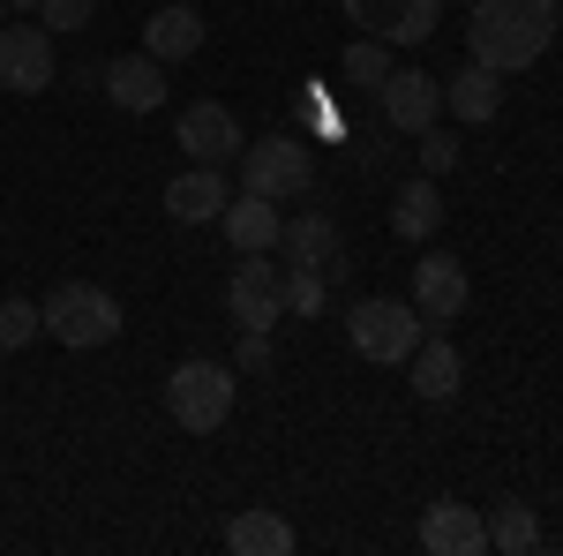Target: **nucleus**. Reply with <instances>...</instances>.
Returning <instances> with one entry per match:
<instances>
[{"label": "nucleus", "mask_w": 563, "mask_h": 556, "mask_svg": "<svg viewBox=\"0 0 563 556\" xmlns=\"http://www.w3.org/2000/svg\"><path fill=\"white\" fill-rule=\"evenodd\" d=\"M556 23H563V0H474L466 61L496 68V76H519L556 45Z\"/></svg>", "instance_id": "obj_1"}, {"label": "nucleus", "mask_w": 563, "mask_h": 556, "mask_svg": "<svg viewBox=\"0 0 563 556\" xmlns=\"http://www.w3.org/2000/svg\"><path fill=\"white\" fill-rule=\"evenodd\" d=\"M233 399H241V369H225V361H180L166 377V414L188 436H218L233 422Z\"/></svg>", "instance_id": "obj_2"}, {"label": "nucleus", "mask_w": 563, "mask_h": 556, "mask_svg": "<svg viewBox=\"0 0 563 556\" xmlns=\"http://www.w3.org/2000/svg\"><path fill=\"white\" fill-rule=\"evenodd\" d=\"M241 188L263 196V204H301L316 188L308 135H256V143H241Z\"/></svg>", "instance_id": "obj_3"}, {"label": "nucleus", "mask_w": 563, "mask_h": 556, "mask_svg": "<svg viewBox=\"0 0 563 556\" xmlns=\"http://www.w3.org/2000/svg\"><path fill=\"white\" fill-rule=\"evenodd\" d=\"M45 316V339L76 346V353H90V346L121 339V301L106 294V286H90V279H68V286H53V294L38 301Z\"/></svg>", "instance_id": "obj_4"}, {"label": "nucleus", "mask_w": 563, "mask_h": 556, "mask_svg": "<svg viewBox=\"0 0 563 556\" xmlns=\"http://www.w3.org/2000/svg\"><path fill=\"white\" fill-rule=\"evenodd\" d=\"M346 339H353V353H361V361H376V369H398V361L421 346V308H413V301H390V294L353 301Z\"/></svg>", "instance_id": "obj_5"}, {"label": "nucleus", "mask_w": 563, "mask_h": 556, "mask_svg": "<svg viewBox=\"0 0 563 556\" xmlns=\"http://www.w3.org/2000/svg\"><path fill=\"white\" fill-rule=\"evenodd\" d=\"M225 316H233V331H278L286 324V271L263 257H241L233 286H225Z\"/></svg>", "instance_id": "obj_6"}, {"label": "nucleus", "mask_w": 563, "mask_h": 556, "mask_svg": "<svg viewBox=\"0 0 563 556\" xmlns=\"http://www.w3.org/2000/svg\"><path fill=\"white\" fill-rule=\"evenodd\" d=\"M0 90H15V98L53 90V31L45 23H0Z\"/></svg>", "instance_id": "obj_7"}, {"label": "nucleus", "mask_w": 563, "mask_h": 556, "mask_svg": "<svg viewBox=\"0 0 563 556\" xmlns=\"http://www.w3.org/2000/svg\"><path fill=\"white\" fill-rule=\"evenodd\" d=\"M443 0H346V23H361V39L384 45H429Z\"/></svg>", "instance_id": "obj_8"}, {"label": "nucleus", "mask_w": 563, "mask_h": 556, "mask_svg": "<svg viewBox=\"0 0 563 556\" xmlns=\"http://www.w3.org/2000/svg\"><path fill=\"white\" fill-rule=\"evenodd\" d=\"M466 301H474V279H466V263L451 257V249H429V257L413 263V308L429 324H459Z\"/></svg>", "instance_id": "obj_9"}, {"label": "nucleus", "mask_w": 563, "mask_h": 556, "mask_svg": "<svg viewBox=\"0 0 563 556\" xmlns=\"http://www.w3.org/2000/svg\"><path fill=\"white\" fill-rule=\"evenodd\" d=\"M376 98H384V121L398 135H421L443 113V76H429V68H390Z\"/></svg>", "instance_id": "obj_10"}, {"label": "nucleus", "mask_w": 563, "mask_h": 556, "mask_svg": "<svg viewBox=\"0 0 563 556\" xmlns=\"http://www.w3.org/2000/svg\"><path fill=\"white\" fill-rule=\"evenodd\" d=\"M174 143L196 159V166H233L249 135H241V121H233L218 98H203V106H188V113H180V135H174Z\"/></svg>", "instance_id": "obj_11"}, {"label": "nucleus", "mask_w": 563, "mask_h": 556, "mask_svg": "<svg viewBox=\"0 0 563 556\" xmlns=\"http://www.w3.org/2000/svg\"><path fill=\"white\" fill-rule=\"evenodd\" d=\"M233 204V188H225V166H188L166 181V218L174 226H218V211Z\"/></svg>", "instance_id": "obj_12"}, {"label": "nucleus", "mask_w": 563, "mask_h": 556, "mask_svg": "<svg viewBox=\"0 0 563 556\" xmlns=\"http://www.w3.org/2000/svg\"><path fill=\"white\" fill-rule=\"evenodd\" d=\"M421 549L429 556H481L488 549V519L474 504H459V497H443L421 512Z\"/></svg>", "instance_id": "obj_13"}, {"label": "nucleus", "mask_w": 563, "mask_h": 556, "mask_svg": "<svg viewBox=\"0 0 563 556\" xmlns=\"http://www.w3.org/2000/svg\"><path fill=\"white\" fill-rule=\"evenodd\" d=\"M106 98H113L121 113H158V106H166V61H151V53L106 61Z\"/></svg>", "instance_id": "obj_14"}, {"label": "nucleus", "mask_w": 563, "mask_h": 556, "mask_svg": "<svg viewBox=\"0 0 563 556\" xmlns=\"http://www.w3.org/2000/svg\"><path fill=\"white\" fill-rule=\"evenodd\" d=\"M225 549H233V556H294V549H301V534H294V519H286V512L249 504V512L225 519Z\"/></svg>", "instance_id": "obj_15"}, {"label": "nucleus", "mask_w": 563, "mask_h": 556, "mask_svg": "<svg viewBox=\"0 0 563 556\" xmlns=\"http://www.w3.org/2000/svg\"><path fill=\"white\" fill-rule=\"evenodd\" d=\"M459 377H466V361H459V346L451 339H421L406 353V384L421 406H443V399H459Z\"/></svg>", "instance_id": "obj_16"}, {"label": "nucleus", "mask_w": 563, "mask_h": 556, "mask_svg": "<svg viewBox=\"0 0 563 556\" xmlns=\"http://www.w3.org/2000/svg\"><path fill=\"white\" fill-rule=\"evenodd\" d=\"M496 106H504V76H496V68L466 61L459 76H443V113H451V121L481 129V121H496Z\"/></svg>", "instance_id": "obj_17"}, {"label": "nucleus", "mask_w": 563, "mask_h": 556, "mask_svg": "<svg viewBox=\"0 0 563 556\" xmlns=\"http://www.w3.org/2000/svg\"><path fill=\"white\" fill-rule=\"evenodd\" d=\"M218 226H225V241H233V257H271L278 249V204H263V196H233L225 211H218Z\"/></svg>", "instance_id": "obj_18"}, {"label": "nucleus", "mask_w": 563, "mask_h": 556, "mask_svg": "<svg viewBox=\"0 0 563 556\" xmlns=\"http://www.w3.org/2000/svg\"><path fill=\"white\" fill-rule=\"evenodd\" d=\"M278 257L308 263V271H339V218H323V211L286 218V226H278Z\"/></svg>", "instance_id": "obj_19"}, {"label": "nucleus", "mask_w": 563, "mask_h": 556, "mask_svg": "<svg viewBox=\"0 0 563 556\" xmlns=\"http://www.w3.org/2000/svg\"><path fill=\"white\" fill-rule=\"evenodd\" d=\"M143 53L151 61H188V53H203V15L174 0V8H158L151 23H143Z\"/></svg>", "instance_id": "obj_20"}, {"label": "nucleus", "mask_w": 563, "mask_h": 556, "mask_svg": "<svg viewBox=\"0 0 563 556\" xmlns=\"http://www.w3.org/2000/svg\"><path fill=\"white\" fill-rule=\"evenodd\" d=\"M435 226H443V196H435L429 173H421V181L398 188V204H390V233H398V241H429Z\"/></svg>", "instance_id": "obj_21"}, {"label": "nucleus", "mask_w": 563, "mask_h": 556, "mask_svg": "<svg viewBox=\"0 0 563 556\" xmlns=\"http://www.w3.org/2000/svg\"><path fill=\"white\" fill-rule=\"evenodd\" d=\"M488 549H504V556L541 549V519H533V504H519V497H504V504L488 512Z\"/></svg>", "instance_id": "obj_22"}, {"label": "nucleus", "mask_w": 563, "mask_h": 556, "mask_svg": "<svg viewBox=\"0 0 563 556\" xmlns=\"http://www.w3.org/2000/svg\"><path fill=\"white\" fill-rule=\"evenodd\" d=\"M339 76H346L353 90H384V76H390V45H384V39H353V45H346V61H339Z\"/></svg>", "instance_id": "obj_23"}, {"label": "nucleus", "mask_w": 563, "mask_h": 556, "mask_svg": "<svg viewBox=\"0 0 563 556\" xmlns=\"http://www.w3.org/2000/svg\"><path fill=\"white\" fill-rule=\"evenodd\" d=\"M331 271H308V263H286V316H323V301H331V286H323Z\"/></svg>", "instance_id": "obj_24"}, {"label": "nucleus", "mask_w": 563, "mask_h": 556, "mask_svg": "<svg viewBox=\"0 0 563 556\" xmlns=\"http://www.w3.org/2000/svg\"><path fill=\"white\" fill-rule=\"evenodd\" d=\"M38 331H45L38 301H0V353H23Z\"/></svg>", "instance_id": "obj_25"}, {"label": "nucleus", "mask_w": 563, "mask_h": 556, "mask_svg": "<svg viewBox=\"0 0 563 556\" xmlns=\"http://www.w3.org/2000/svg\"><path fill=\"white\" fill-rule=\"evenodd\" d=\"M459 151H466V143H459V129H435V121L421 129V173H429V181L459 166Z\"/></svg>", "instance_id": "obj_26"}, {"label": "nucleus", "mask_w": 563, "mask_h": 556, "mask_svg": "<svg viewBox=\"0 0 563 556\" xmlns=\"http://www.w3.org/2000/svg\"><path fill=\"white\" fill-rule=\"evenodd\" d=\"M98 15V0H38V23L45 31H84Z\"/></svg>", "instance_id": "obj_27"}, {"label": "nucleus", "mask_w": 563, "mask_h": 556, "mask_svg": "<svg viewBox=\"0 0 563 556\" xmlns=\"http://www.w3.org/2000/svg\"><path fill=\"white\" fill-rule=\"evenodd\" d=\"M271 369V331H241V377H263Z\"/></svg>", "instance_id": "obj_28"}, {"label": "nucleus", "mask_w": 563, "mask_h": 556, "mask_svg": "<svg viewBox=\"0 0 563 556\" xmlns=\"http://www.w3.org/2000/svg\"><path fill=\"white\" fill-rule=\"evenodd\" d=\"M8 8H31V15H38V0H8Z\"/></svg>", "instance_id": "obj_29"}, {"label": "nucleus", "mask_w": 563, "mask_h": 556, "mask_svg": "<svg viewBox=\"0 0 563 556\" xmlns=\"http://www.w3.org/2000/svg\"><path fill=\"white\" fill-rule=\"evenodd\" d=\"M0 23H8V0H0Z\"/></svg>", "instance_id": "obj_30"}, {"label": "nucleus", "mask_w": 563, "mask_h": 556, "mask_svg": "<svg viewBox=\"0 0 563 556\" xmlns=\"http://www.w3.org/2000/svg\"><path fill=\"white\" fill-rule=\"evenodd\" d=\"M466 8H474V0H466Z\"/></svg>", "instance_id": "obj_31"}]
</instances>
